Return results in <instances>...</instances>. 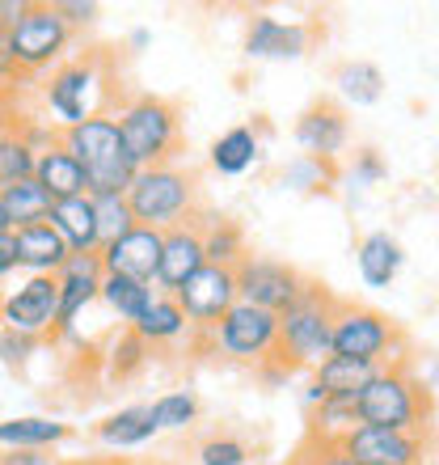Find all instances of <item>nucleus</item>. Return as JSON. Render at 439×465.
<instances>
[{"mask_svg": "<svg viewBox=\"0 0 439 465\" xmlns=\"http://www.w3.org/2000/svg\"><path fill=\"white\" fill-rule=\"evenodd\" d=\"M30 173H34V148L25 144L17 132H5L0 135V191L30 178Z\"/></svg>", "mask_w": 439, "mask_h": 465, "instance_id": "nucleus-34", "label": "nucleus"}, {"mask_svg": "<svg viewBox=\"0 0 439 465\" xmlns=\"http://www.w3.org/2000/svg\"><path fill=\"white\" fill-rule=\"evenodd\" d=\"M5 232H9V221H5V212H0V237H5Z\"/></svg>", "mask_w": 439, "mask_h": 465, "instance_id": "nucleus-49", "label": "nucleus"}, {"mask_svg": "<svg viewBox=\"0 0 439 465\" xmlns=\"http://www.w3.org/2000/svg\"><path fill=\"white\" fill-rule=\"evenodd\" d=\"M342 457H351L355 465H427L431 436H415V431H389V428H359L346 431L338 444Z\"/></svg>", "mask_w": 439, "mask_h": 465, "instance_id": "nucleus-12", "label": "nucleus"}, {"mask_svg": "<svg viewBox=\"0 0 439 465\" xmlns=\"http://www.w3.org/2000/svg\"><path fill=\"white\" fill-rule=\"evenodd\" d=\"M211 339H216V347L229 355V360L262 364V360H270V351H275V313L237 301V305L216 322Z\"/></svg>", "mask_w": 439, "mask_h": 465, "instance_id": "nucleus-11", "label": "nucleus"}, {"mask_svg": "<svg viewBox=\"0 0 439 465\" xmlns=\"http://www.w3.org/2000/svg\"><path fill=\"white\" fill-rule=\"evenodd\" d=\"M102 465H144V461H119V457H114V461H102Z\"/></svg>", "mask_w": 439, "mask_h": 465, "instance_id": "nucleus-48", "label": "nucleus"}, {"mask_svg": "<svg viewBox=\"0 0 439 465\" xmlns=\"http://www.w3.org/2000/svg\"><path fill=\"white\" fill-rule=\"evenodd\" d=\"M5 132H17V114H13L9 98L0 94V135H5Z\"/></svg>", "mask_w": 439, "mask_h": 465, "instance_id": "nucleus-47", "label": "nucleus"}, {"mask_svg": "<svg viewBox=\"0 0 439 465\" xmlns=\"http://www.w3.org/2000/svg\"><path fill=\"white\" fill-rule=\"evenodd\" d=\"M55 318H60V283H55V275H30L13 292H0L5 331L25 334V339H47V334H55Z\"/></svg>", "mask_w": 439, "mask_h": 465, "instance_id": "nucleus-9", "label": "nucleus"}, {"mask_svg": "<svg viewBox=\"0 0 439 465\" xmlns=\"http://www.w3.org/2000/svg\"><path fill=\"white\" fill-rule=\"evenodd\" d=\"M402 351V334L380 309H367L359 301H338L334 305V326H329V355H342V360H359V364H393V360H405Z\"/></svg>", "mask_w": 439, "mask_h": 465, "instance_id": "nucleus-6", "label": "nucleus"}, {"mask_svg": "<svg viewBox=\"0 0 439 465\" xmlns=\"http://www.w3.org/2000/svg\"><path fill=\"white\" fill-rule=\"evenodd\" d=\"M355 419L364 428L431 436V390H423V381L410 372L405 360L380 364L355 398Z\"/></svg>", "mask_w": 439, "mask_h": 465, "instance_id": "nucleus-1", "label": "nucleus"}, {"mask_svg": "<svg viewBox=\"0 0 439 465\" xmlns=\"http://www.w3.org/2000/svg\"><path fill=\"white\" fill-rule=\"evenodd\" d=\"M17 64H13V51H9V38L0 35V94H9L13 85H17Z\"/></svg>", "mask_w": 439, "mask_h": 465, "instance_id": "nucleus-43", "label": "nucleus"}, {"mask_svg": "<svg viewBox=\"0 0 439 465\" xmlns=\"http://www.w3.org/2000/svg\"><path fill=\"white\" fill-rule=\"evenodd\" d=\"M232 280H237V301H245V305H254V309H267L275 318L305 292V275H300L292 262L262 258V254L258 258L245 254L241 262L232 267Z\"/></svg>", "mask_w": 439, "mask_h": 465, "instance_id": "nucleus-8", "label": "nucleus"}, {"mask_svg": "<svg viewBox=\"0 0 439 465\" xmlns=\"http://www.w3.org/2000/svg\"><path fill=\"white\" fill-rule=\"evenodd\" d=\"M30 178L47 191L51 203H63V199L85 195V173H81V165H76L73 153H68L60 140H51V144L34 157V173H30Z\"/></svg>", "mask_w": 439, "mask_h": 465, "instance_id": "nucleus-22", "label": "nucleus"}, {"mask_svg": "<svg viewBox=\"0 0 439 465\" xmlns=\"http://www.w3.org/2000/svg\"><path fill=\"white\" fill-rule=\"evenodd\" d=\"M334 305H338V296L329 292L326 283L305 280V292L275 318V351H270V360L279 368H288V372L305 364L317 368L321 360H329Z\"/></svg>", "mask_w": 439, "mask_h": 465, "instance_id": "nucleus-2", "label": "nucleus"}, {"mask_svg": "<svg viewBox=\"0 0 439 465\" xmlns=\"http://www.w3.org/2000/svg\"><path fill=\"white\" fill-rule=\"evenodd\" d=\"M13 250H17V267H25L30 275H55V271L68 262V245L47 221L43 224H25V229H13Z\"/></svg>", "mask_w": 439, "mask_h": 465, "instance_id": "nucleus-20", "label": "nucleus"}, {"mask_svg": "<svg viewBox=\"0 0 439 465\" xmlns=\"http://www.w3.org/2000/svg\"><path fill=\"white\" fill-rule=\"evenodd\" d=\"M5 38H9L17 73L25 76V73H43V68H51V64L60 60L63 47H68V38H73V30L63 25L55 5H25L22 22L13 25Z\"/></svg>", "mask_w": 439, "mask_h": 465, "instance_id": "nucleus-7", "label": "nucleus"}, {"mask_svg": "<svg viewBox=\"0 0 439 465\" xmlns=\"http://www.w3.org/2000/svg\"><path fill=\"white\" fill-rule=\"evenodd\" d=\"M355 428H359V419H355L351 402H321V406H313V415H308V444L338 449L342 436Z\"/></svg>", "mask_w": 439, "mask_h": 465, "instance_id": "nucleus-31", "label": "nucleus"}, {"mask_svg": "<svg viewBox=\"0 0 439 465\" xmlns=\"http://www.w3.org/2000/svg\"><path fill=\"white\" fill-rule=\"evenodd\" d=\"M73 436L68 423H55V419H43V415H25V419H5L0 423V444L5 449H51V444H63Z\"/></svg>", "mask_w": 439, "mask_h": 465, "instance_id": "nucleus-26", "label": "nucleus"}, {"mask_svg": "<svg viewBox=\"0 0 439 465\" xmlns=\"http://www.w3.org/2000/svg\"><path fill=\"white\" fill-rule=\"evenodd\" d=\"M300 465H355L351 457H342L338 449H317V444H305Z\"/></svg>", "mask_w": 439, "mask_h": 465, "instance_id": "nucleus-41", "label": "nucleus"}, {"mask_svg": "<svg viewBox=\"0 0 439 465\" xmlns=\"http://www.w3.org/2000/svg\"><path fill=\"white\" fill-rule=\"evenodd\" d=\"M355 178H359V183H376V178H385V161H380L372 148H364L359 161H355Z\"/></svg>", "mask_w": 439, "mask_h": 465, "instance_id": "nucleus-42", "label": "nucleus"}, {"mask_svg": "<svg viewBox=\"0 0 439 465\" xmlns=\"http://www.w3.org/2000/svg\"><path fill=\"white\" fill-rule=\"evenodd\" d=\"M258 153H262V140H258L254 127H229V132L211 144V165H216V173H224V178H237V173H245L254 165Z\"/></svg>", "mask_w": 439, "mask_h": 465, "instance_id": "nucleus-28", "label": "nucleus"}, {"mask_svg": "<svg viewBox=\"0 0 439 465\" xmlns=\"http://www.w3.org/2000/svg\"><path fill=\"white\" fill-rule=\"evenodd\" d=\"M0 465H60V461L47 453H34V449H9V453H0Z\"/></svg>", "mask_w": 439, "mask_h": 465, "instance_id": "nucleus-44", "label": "nucleus"}, {"mask_svg": "<svg viewBox=\"0 0 439 465\" xmlns=\"http://www.w3.org/2000/svg\"><path fill=\"white\" fill-rule=\"evenodd\" d=\"M122 199H127L135 224L165 232L173 224H186L199 216V178L190 170L170 165V161L165 165H148V170H135Z\"/></svg>", "mask_w": 439, "mask_h": 465, "instance_id": "nucleus-4", "label": "nucleus"}, {"mask_svg": "<svg viewBox=\"0 0 439 465\" xmlns=\"http://www.w3.org/2000/svg\"><path fill=\"white\" fill-rule=\"evenodd\" d=\"M55 283H60V318H55V331H73L76 318L85 313L89 301H98L102 288V262L98 254H73L55 271Z\"/></svg>", "mask_w": 439, "mask_h": 465, "instance_id": "nucleus-17", "label": "nucleus"}, {"mask_svg": "<svg viewBox=\"0 0 439 465\" xmlns=\"http://www.w3.org/2000/svg\"><path fill=\"white\" fill-rule=\"evenodd\" d=\"M292 135H296V144L305 148V157L334 161L342 148H346V140H351V123H346L342 106H334V102L321 98L296 119Z\"/></svg>", "mask_w": 439, "mask_h": 465, "instance_id": "nucleus-16", "label": "nucleus"}, {"mask_svg": "<svg viewBox=\"0 0 439 465\" xmlns=\"http://www.w3.org/2000/svg\"><path fill=\"white\" fill-rule=\"evenodd\" d=\"M60 144L73 153V161L81 165L85 173V195L98 199V195H122L135 178V165L132 157L122 153V140H119V127L110 114H98V119H85V123H73L60 132Z\"/></svg>", "mask_w": 439, "mask_h": 465, "instance_id": "nucleus-3", "label": "nucleus"}, {"mask_svg": "<svg viewBox=\"0 0 439 465\" xmlns=\"http://www.w3.org/2000/svg\"><path fill=\"white\" fill-rule=\"evenodd\" d=\"M30 0H0V35H9L13 25L22 22V13Z\"/></svg>", "mask_w": 439, "mask_h": 465, "instance_id": "nucleus-45", "label": "nucleus"}, {"mask_svg": "<svg viewBox=\"0 0 439 465\" xmlns=\"http://www.w3.org/2000/svg\"><path fill=\"white\" fill-rule=\"evenodd\" d=\"M254 453L241 436H211L199 444V465H249Z\"/></svg>", "mask_w": 439, "mask_h": 465, "instance_id": "nucleus-38", "label": "nucleus"}, {"mask_svg": "<svg viewBox=\"0 0 439 465\" xmlns=\"http://www.w3.org/2000/svg\"><path fill=\"white\" fill-rule=\"evenodd\" d=\"M355 258H359V275H364L372 288H389V283L397 280L402 262H405V250H402V242H397L393 232L376 229V232H367L364 242H359Z\"/></svg>", "mask_w": 439, "mask_h": 465, "instance_id": "nucleus-23", "label": "nucleus"}, {"mask_svg": "<svg viewBox=\"0 0 439 465\" xmlns=\"http://www.w3.org/2000/svg\"><path fill=\"white\" fill-rule=\"evenodd\" d=\"M13 271H17V250H13V237L5 232L0 237V288H5V280H9Z\"/></svg>", "mask_w": 439, "mask_h": 465, "instance_id": "nucleus-46", "label": "nucleus"}, {"mask_svg": "<svg viewBox=\"0 0 439 465\" xmlns=\"http://www.w3.org/2000/svg\"><path fill=\"white\" fill-rule=\"evenodd\" d=\"M0 212H5V221H9V232L13 229H25V224H43L51 216V199L47 191L34 183V178H22V183H13L0 191Z\"/></svg>", "mask_w": 439, "mask_h": 465, "instance_id": "nucleus-27", "label": "nucleus"}, {"mask_svg": "<svg viewBox=\"0 0 439 465\" xmlns=\"http://www.w3.org/2000/svg\"><path fill=\"white\" fill-rule=\"evenodd\" d=\"M152 411V423L157 431H178V428H190L199 419V398L190 390H178V393H165L157 402L148 406Z\"/></svg>", "mask_w": 439, "mask_h": 465, "instance_id": "nucleus-33", "label": "nucleus"}, {"mask_svg": "<svg viewBox=\"0 0 439 465\" xmlns=\"http://www.w3.org/2000/svg\"><path fill=\"white\" fill-rule=\"evenodd\" d=\"M308 25L279 22V17H254L249 35H245V55L249 60H296L308 51Z\"/></svg>", "mask_w": 439, "mask_h": 465, "instance_id": "nucleus-18", "label": "nucleus"}, {"mask_svg": "<svg viewBox=\"0 0 439 465\" xmlns=\"http://www.w3.org/2000/svg\"><path fill=\"white\" fill-rule=\"evenodd\" d=\"M376 368L372 364H359V360H342V355H329L321 360L317 372H313V385H308V411L321 402H351L359 398V390L367 385Z\"/></svg>", "mask_w": 439, "mask_h": 465, "instance_id": "nucleus-19", "label": "nucleus"}, {"mask_svg": "<svg viewBox=\"0 0 439 465\" xmlns=\"http://www.w3.org/2000/svg\"><path fill=\"white\" fill-rule=\"evenodd\" d=\"M106 85V76L98 68V55L89 60H73V64H60L47 81V106L51 114L73 127V123H85V119H98V94Z\"/></svg>", "mask_w": 439, "mask_h": 465, "instance_id": "nucleus-10", "label": "nucleus"}, {"mask_svg": "<svg viewBox=\"0 0 439 465\" xmlns=\"http://www.w3.org/2000/svg\"><path fill=\"white\" fill-rule=\"evenodd\" d=\"M173 301L182 309L186 326H195V331H216V322L237 305V280H232L229 267L203 262V267L173 292Z\"/></svg>", "mask_w": 439, "mask_h": 465, "instance_id": "nucleus-13", "label": "nucleus"}, {"mask_svg": "<svg viewBox=\"0 0 439 465\" xmlns=\"http://www.w3.org/2000/svg\"><path fill=\"white\" fill-rule=\"evenodd\" d=\"M283 186H292V191H326L329 183H334V170H329V161H317V157H300L288 165V170L279 173Z\"/></svg>", "mask_w": 439, "mask_h": 465, "instance_id": "nucleus-36", "label": "nucleus"}, {"mask_svg": "<svg viewBox=\"0 0 439 465\" xmlns=\"http://www.w3.org/2000/svg\"><path fill=\"white\" fill-rule=\"evenodd\" d=\"M148 351H152V347H148L140 334H135V331H122V339L114 343V351H110V372H114L119 381L135 377V372L148 364Z\"/></svg>", "mask_w": 439, "mask_h": 465, "instance_id": "nucleus-37", "label": "nucleus"}, {"mask_svg": "<svg viewBox=\"0 0 439 465\" xmlns=\"http://www.w3.org/2000/svg\"><path fill=\"white\" fill-rule=\"evenodd\" d=\"M55 13H60L63 25L73 30V25H89V22H93V17H98V5H93V0H60V5H55Z\"/></svg>", "mask_w": 439, "mask_h": 465, "instance_id": "nucleus-40", "label": "nucleus"}, {"mask_svg": "<svg viewBox=\"0 0 439 465\" xmlns=\"http://www.w3.org/2000/svg\"><path fill=\"white\" fill-rule=\"evenodd\" d=\"M199 237H203V258L211 267H237L245 258V232L232 216H195Z\"/></svg>", "mask_w": 439, "mask_h": 465, "instance_id": "nucleus-25", "label": "nucleus"}, {"mask_svg": "<svg viewBox=\"0 0 439 465\" xmlns=\"http://www.w3.org/2000/svg\"><path fill=\"white\" fill-rule=\"evenodd\" d=\"M114 127H119L122 153L132 157L135 170L165 165L182 144V114H178V106L165 98H152V94H140V98L127 102L119 119H114Z\"/></svg>", "mask_w": 439, "mask_h": 465, "instance_id": "nucleus-5", "label": "nucleus"}, {"mask_svg": "<svg viewBox=\"0 0 439 465\" xmlns=\"http://www.w3.org/2000/svg\"><path fill=\"white\" fill-rule=\"evenodd\" d=\"M47 224L63 237L68 254H98V250H102V242H98V216H93V199H89V195L51 203Z\"/></svg>", "mask_w": 439, "mask_h": 465, "instance_id": "nucleus-21", "label": "nucleus"}, {"mask_svg": "<svg viewBox=\"0 0 439 465\" xmlns=\"http://www.w3.org/2000/svg\"><path fill=\"white\" fill-rule=\"evenodd\" d=\"M157 258H161V229H144L135 224L119 237L98 250V262H102V275H122V280H135V283H148L157 280Z\"/></svg>", "mask_w": 439, "mask_h": 465, "instance_id": "nucleus-14", "label": "nucleus"}, {"mask_svg": "<svg viewBox=\"0 0 439 465\" xmlns=\"http://www.w3.org/2000/svg\"><path fill=\"white\" fill-rule=\"evenodd\" d=\"M98 296L106 301L114 313H119V322H127V331H132L135 322L144 318V309L152 305V288L148 283H135V280H122V275H102V288Z\"/></svg>", "mask_w": 439, "mask_h": 465, "instance_id": "nucleus-30", "label": "nucleus"}, {"mask_svg": "<svg viewBox=\"0 0 439 465\" xmlns=\"http://www.w3.org/2000/svg\"><path fill=\"white\" fill-rule=\"evenodd\" d=\"M93 436H98L106 449H140V444H148L157 436V423H152V411H148V406H122V411L102 419L98 428H93Z\"/></svg>", "mask_w": 439, "mask_h": 465, "instance_id": "nucleus-24", "label": "nucleus"}, {"mask_svg": "<svg viewBox=\"0 0 439 465\" xmlns=\"http://www.w3.org/2000/svg\"><path fill=\"white\" fill-rule=\"evenodd\" d=\"M38 339H25V334H13V331H0V360L9 368H25V360L34 355Z\"/></svg>", "mask_w": 439, "mask_h": 465, "instance_id": "nucleus-39", "label": "nucleus"}, {"mask_svg": "<svg viewBox=\"0 0 439 465\" xmlns=\"http://www.w3.org/2000/svg\"><path fill=\"white\" fill-rule=\"evenodd\" d=\"M203 237H199V224H173V229L161 232V258H157V280L152 288H161V296H173L199 267H203Z\"/></svg>", "mask_w": 439, "mask_h": 465, "instance_id": "nucleus-15", "label": "nucleus"}, {"mask_svg": "<svg viewBox=\"0 0 439 465\" xmlns=\"http://www.w3.org/2000/svg\"><path fill=\"white\" fill-rule=\"evenodd\" d=\"M334 81H338L342 98L355 102V106H372V102H380V94H385V76H380L376 64L367 60H346L334 73Z\"/></svg>", "mask_w": 439, "mask_h": 465, "instance_id": "nucleus-32", "label": "nucleus"}, {"mask_svg": "<svg viewBox=\"0 0 439 465\" xmlns=\"http://www.w3.org/2000/svg\"><path fill=\"white\" fill-rule=\"evenodd\" d=\"M140 339H144L148 347H157V343H173V339H182L190 326H186V318H182V309H178V301L173 296H152V305L144 309V318L132 326Z\"/></svg>", "mask_w": 439, "mask_h": 465, "instance_id": "nucleus-29", "label": "nucleus"}, {"mask_svg": "<svg viewBox=\"0 0 439 465\" xmlns=\"http://www.w3.org/2000/svg\"><path fill=\"white\" fill-rule=\"evenodd\" d=\"M93 216H98V242L102 245L119 242L127 229H135L132 208H127V199L122 195H98L93 199Z\"/></svg>", "mask_w": 439, "mask_h": 465, "instance_id": "nucleus-35", "label": "nucleus"}]
</instances>
